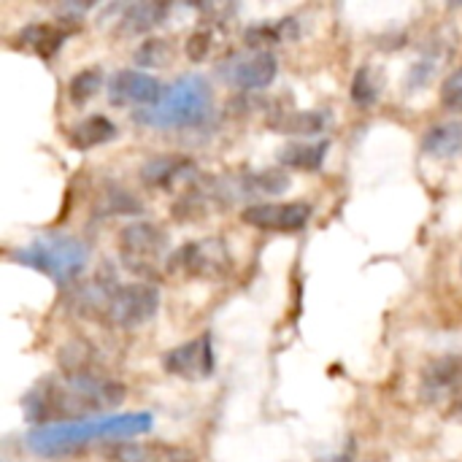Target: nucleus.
<instances>
[{
    "label": "nucleus",
    "instance_id": "6e6552de",
    "mask_svg": "<svg viewBox=\"0 0 462 462\" xmlns=\"http://www.w3.org/2000/svg\"><path fill=\"white\" fill-rule=\"evenodd\" d=\"M279 62L268 49H244L233 51L217 62L219 79L233 89H265L276 79Z\"/></svg>",
    "mask_w": 462,
    "mask_h": 462
},
{
    "label": "nucleus",
    "instance_id": "bb28decb",
    "mask_svg": "<svg viewBox=\"0 0 462 462\" xmlns=\"http://www.w3.org/2000/svg\"><path fill=\"white\" fill-rule=\"evenodd\" d=\"M449 417H452L457 425H462V398L455 403V406H452V414H449Z\"/></svg>",
    "mask_w": 462,
    "mask_h": 462
},
{
    "label": "nucleus",
    "instance_id": "a211bd4d",
    "mask_svg": "<svg viewBox=\"0 0 462 462\" xmlns=\"http://www.w3.org/2000/svg\"><path fill=\"white\" fill-rule=\"evenodd\" d=\"M422 152L436 160H452L462 154V122H444L425 133Z\"/></svg>",
    "mask_w": 462,
    "mask_h": 462
},
{
    "label": "nucleus",
    "instance_id": "a878e982",
    "mask_svg": "<svg viewBox=\"0 0 462 462\" xmlns=\"http://www.w3.org/2000/svg\"><path fill=\"white\" fill-rule=\"evenodd\" d=\"M168 54H171V49H168L165 41H149L138 51V62H143V65H160L162 68L168 62Z\"/></svg>",
    "mask_w": 462,
    "mask_h": 462
},
{
    "label": "nucleus",
    "instance_id": "20e7f679",
    "mask_svg": "<svg viewBox=\"0 0 462 462\" xmlns=\"http://www.w3.org/2000/svg\"><path fill=\"white\" fill-rule=\"evenodd\" d=\"M87 260H89V249L76 236H65V233L38 236L24 249L16 252L19 265H27L57 284L73 282L87 268Z\"/></svg>",
    "mask_w": 462,
    "mask_h": 462
},
{
    "label": "nucleus",
    "instance_id": "423d86ee",
    "mask_svg": "<svg viewBox=\"0 0 462 462\" xmlns=\"http://www.w3.org/2000/svg\"><path fill=\"white\" fill-rule=\"evenodd\" d=\"M160 290L154 284H116L103 311V325L119 330H135L157 317Z\"/></svg>",
    "mask_w": 462,
    "mask_h": 462
},
{
    "label": "nucleus",
    "instance_id": "b1692460",
    "mask_svg": "<svg viewBox=\"0 0 462 462\" xmlns=\"http://www.w3.org/2000/svg\"><path fill=\"white\" fill-rule=\"evenodd\" d=\"M441 103L452 111H460L462 114V68L452 70L444 84H441Z\"/></svg>",
    "mask_w": 462,
    "mask_h": 462
},
{
    "label": "nucleus",
    "instance_id": "39448f33",
    "mask_svg": "<svg viewBox=\"0 0 462 462\" xmlns=\"http://www.w3.org/2000/svg\"><path fill=\"white\" fill-rule=\"evenodd\" d=\"M230 268H233V257H230L227 244L219 236L189 241L168 257V271L173 276H184V279L214 282V279L227 276Z\"/></svg>",
    "mask_w": 462,
    "mask_h": 462
},
{
    "label": "nucleus",
    "instance_id": "4468645a",
    "mask_svg": "<svg viewBox=\"0 0 462 462\" xmlns=\"http://www.w3.org/2000/svg\"><path fill=\"white\" fill-rule=\"evenodd\" d=\"M141 179L149 189H176L181 184H195L198 165L187 157H154L141 168Z\"/></svg>",
    "mask_w": 462,
    "mask_h": 462
},
{
    "label": "nucleus",
    "instance_id": "9b49d317",
    "mask_svg": "<svg viewBox=\"0 0 462 462\" xmlns=\"http://www.w3.org/2000/svg\"><path fill=\"white\" fill-rule=\"evenodd\" d=\"M314 208L309 203H254L241 211V219L249 227L265 233H300L309 227Z\"/></svg>",
    "mask_w": 462,
    "mask_h": 462
},
{
    "label": "nucleus",
    "instance_id": "5701e85b",
    "mask_svg": "<svg viewBox=\"0 0 462 462\" xmlns=\"http://www.w3.org/2000/svg\"><path fill=\"white\" fill-rule=\"evenodd\" d=\"M352 97L360 106H371L379 97V81L371 68H360L355 81H352Z\"/></svg>",
    "mask_w": 462,
    "mask_h": 462
},
{
    "label": "nucleus",
    "instance_id": "ddd939ff",
    "mask_svg": "<svg viewBox=\"0 0 462 462\" xmlns=\"http://www.w3.org/2000/svg\"><path fill=\"white\" fill-rule=\"evenodd\" d=\"M106 462H200L195 449L165 441H116L103 452Z\"/></svg>",
    "mask_w": 462,
    "mask_h": 462
},
{
    "label": "nucleus",
    "instance_id": "f3484780",
    "mask_svg": "<svg viewBox=\"0 0 462 462\" xmlns=\"http://www.w3.org/2000/svg\"><path fill=\"white\" fill-rule=\"evenodd\" d=\"M114 138H116V125L108 116H100V114L87 116V119L76 122L68 130V141L79 152H89L95 146H103V143L114 141Z\"/></svg>",
    "mask_w": 462,
    "mask_h": 462
},
{
    "label": "nucleus",
    "instance_id": "6ab92c4d",
    "mask_svg": "<svg viewBox=\"0 0 462 462\" xmlns=\"http://www.w3.org/2000/svg\"><path fill=\"white\" fill-rule=\"evenodd\" d=\"M328 141H317V143H290L279 152V165L292 168V171H319V165L325 162L328 154Z\"/></svg>",
    "mask_w": 462,
    "mask_h": 462
},
{
    "label": "nucleus",
    "instance_id": "0eeeda50",
    "mask_svg": "<svg viewBox=\"0 0 462 462\" xmlns=\"http://www.w3.org/2000/svg\"><path fill=\"white\" fill-rule=\"evenodd\" d=\"M168 236L154 222H130L119 233V257L133 273L152 276L165 260Z\"/></svg>",
    "mask_w": 462,
    "mask_h": 462
},
{
    "label": "nucleus",
    "instance_id": "412c9836",
    "mask_svg": "<svg viewBox=\"0 0 462 462\" xmlns=\"http://www.w3.org/2000/svg\"><path fill=\"white\" fill-rule=\"evenodd\" d=\"M298 35V27H295V19H276L271 24H257L246 32V43L249 49H260L263 43H282L287 38H295Z\"/></svg>",
    "mask_w": 462,
    "mask_h": 462
},
{
    "label": "nucleus",
    "instance_id": "f03ea898",
    "mask_svg": "<svg viewBox=\"0 0 462 462\" xmlns=\"http://www.w3.org/2000/svg\"><path fill=\"white\" fill-rule=\"evenodd\" d=\"M154 425L152 414L146 411H133V414H114V417H97L87 422H73V425H49L27 433L24 444L41 457H60L70 455L87 444L95 441H133L141 433H149Z\"/></svg>",
    "mask_w": 462,
    "mask_h": 462
},
{
    "label": "nucleus",
    "instance_id": "393cba45",
    "mask_svg": "<svg viewBox=\"0 0 462 462\" xmlns=\"http://www.w3.org/2000/svg\"><path fill=\"white\" fill-rule=\"evenodd\" d=\"M211 49H214V30H208V27L206 30H195L189 35V41H187V57L192 62L206 60L211 54Z\"/></svg>",
    "mask_w": 462,
    "mask_h": 462
},
{
    "label": "nucleus",
    "instance_id": "9d476101",
    "mask_svg": "<svg viewBox=\"0 0 462 462\" xmlns=\"http://www.w3.org/2000/svg\"><path fill=\"white\" fill-rule=\"evenodd\" d=\"M162 368L181 379V382H206L214 376L217 371V357H214V346H211V336L203 333L176 349H171L162 357Z\"/></svg>",
    "mask_w": 462,
    "mask_h": 462
},
{
    "label": "nucleus",
    "instance_id": "f8f14e48",
    "mask_svg": "<svg viewBox=\"0 0 462 462\" xmlns=\"http://www.w3.org/2000/svg\"><path fill=\"white\" fill-rule=\"evenodd\" d=\"M165 95V87L143 73V70H119L108 79V103L116 108H127V106H157L160 97Z\"/></svg>",
    "mask_w": 462,
    "mask_h": 462
},
{
    "label": "nucleus",
    "instance_id": "f257e3e1",
    "mask_svg": "<svg viewBox=\"0 0 462 462\" xmlns=\"http://www.w3.org/2000/svg\"><path fill=\"white\" fill-rule=\"evenodd\" d=\"M125 384L92 374V371H62L41 379L24 398V417L41 428L73 425L97 420V414L122 406Z\"/></svg>",
    "mask_w": 462,
    "mask_h": 462
},
{
    "label": "nucleus",
    "instance_id": "2eb2a0df",
    "mask_svg": "<svg viewBox=\"0 0 462 462\" xmlns=\"http://www.w3.org/2000/svg\"><path fill=\"white\" fill-rule=\"evenodd\" d=\"M168 14L165 3H127V5H108L106 16L114 22L119 35H138L157 27ZM100 16V19H106Z\"/></svg>",
    "mask_w": 462,
    "mask_h": 462
},
{
    "label": "nucleus",
    "instance_id": "1a4fd4ad",
    "mask_svg": "<svg viewBox=\"0 0 462 462\" xmlns=\"http://www.w3.org/2000/svg\"><path fill=\"white\" fill-rule=\"evenodd\" d=\"M420 398L428 406H441L462 398V355H444L430 360L420 374Z\"/></svg>",
    "mask_w": 462,
    "mask_h": 462
},
{
    "label": "nucleus",
    "instance_id": "aec40b11",
    "mask_svg": "<svg viewBox=\"0 0 462 462\" xmlns=\"http://www.w3.org/2000/svg\"><path fill=\"white\" fill-rule=\"evenodd\" d=\"M325 125H328V116L319 111H290L273 122V130L290 133V135H317L325 130Z\"/></svg>",
    "mask_w": 462,
    "mask_h": 462
},
{
    "label": "nucleus",
    "instance_id": "4be33fe9",
    "mask_svg": "<svg viewBox=\"0 0 462 462\" xmlns=\"http://www.w3.org/2000/svg\"><path fill=\"white\" fill-rule=\"evenodd\" d=\"M100 87H103V73L97 68H89V70H81L70 79L68 97H70V103L84 106L87 100H92L100 92Z\"/></svg>",
    "mask_w": 462,
    "mask_h": 462
},
{
    "label": "nucleus",
    "instance_id": "7ed1b4c3",
    "mask_svg": "<svg viewBox=\"0 0 462 462\" xmlns=\"http://www.w3.org/2000/svg\"><path fill=\"white\" fill-rule=\"evenodd\" d=\"M211 114V84L200 73L179 76L171 87H165V95L157 106L138 108L135 122L157 130L168 127H198Z\"/></svg>",
    "mask_w": 462,
    "mask_h": 462
},
{
    "label": "nucleus",
    "instance_id": "dca6fc26",
    "mask_svg": "<svg viewBox=\"0 0 462 462\" xmlns=\"http://www.w3.org/2000/svg\"><path fill=\"white\" fill-rule=\"evenodd\" d=\"M70 30L68 27H60V24H51V22H35V24H27L19 35H16V43L43 60L54 57L62 43L68 41Z\"/></svg>",
    "mask_w": 462,
    "mask_h": 462
}]
</instances>
